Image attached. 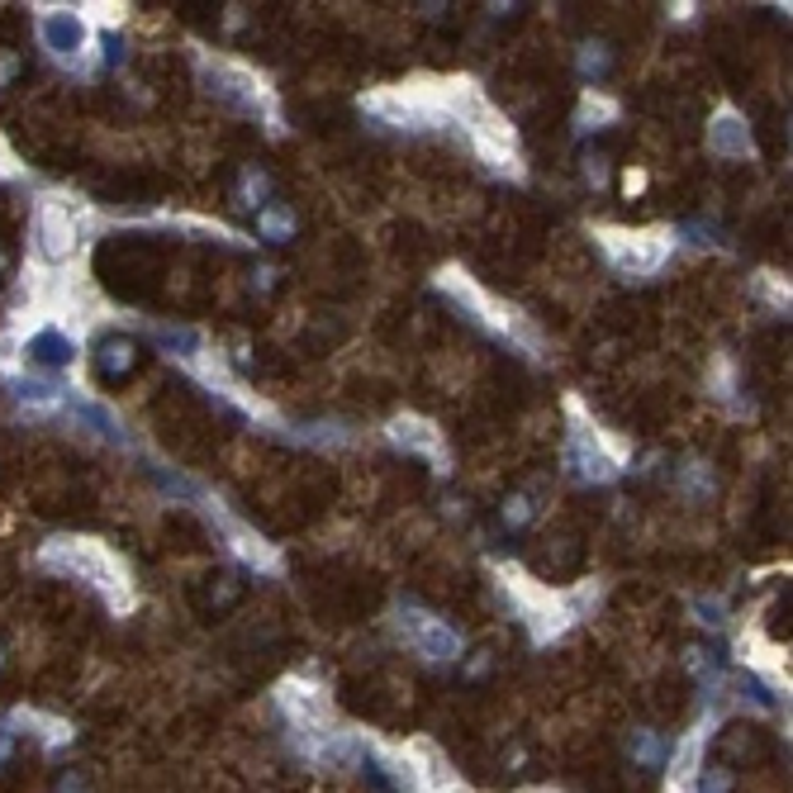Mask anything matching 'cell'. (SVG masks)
<instances>
[{"instance_id":"11","label":"cell","mask_w":793,"mask_h":793,"mask_svg":"<svg viewBox=\"0 0 793 793\" xmlns=\"http://www.w3.org/2000/svg\"><path fill=\"white\" fill-rule=\"evenodd\" d=\"M618 115V105L608 100V95H584V105H580V125L584 129H599L604 119H613Z\"/></svg>"},{"instance_id":"9","label":"cell","mask_w":793,"mask_h":793,"mask_svg":"<svg viewBox=\"0 0 793 793\" xmlns=\"http://www.w3.org/2000/svg\"><path fill=\"white\" fill-rule=\"evenodd\" d=\"M281 703L291 708L299 722H323V699L313 689H305V685H285L281 689Z\"/></svg>"},{"instance_id":"8","label":"cell","mask_w":793,"mask_h":793,"mask_svg":"<svg viewBox=\"0 0 793 793\" xmlns=\"http://www.w3.org/2000/svg\"><path fill=\"white\" fill-rule=\"evenodd\" d=\"M708 143L718 147V153H727V157H742V153H750V139H746V125L736 115H718V125L708 129Z\"/></svg>"},{"instance_id":"4","label":"cell","mask_w":793,"mask_h":793,"mask_svg":"<svg viewBox=\"0 0 793 793\" xmlns=\"http://www.w3.org/2000/svg\"><path fill=\"white\" fill-rule=\"evenodd\" d=\"M499 576H504V584H509V594L518 599V604L528 608V618H532V627H537V637H552V632H560V627L570 623V608L560 604V599L552 594V590H542V584H532L523 570H513V566H499Z\"/></svg>"},{"instance_id":"13","label":"cell","mask_w":793,"mask_h":793,"mask_svg":"<svg viewBox=\"0 0 793 793\" xmlns=\"http://www.w3.org/2000/svg\"><path fill=\"white\" fill-rule=\"evenodd\" d=\"M285 228H291V214H285V210H271V214H267V234H285Z\"/></svg>"},{"instance_id":"3","label":"cell","mask_w":793,"mask_h":793,"mask_svg":"<svg viewBox=\"0 0 793 793\" xmlns=\"http://www.w3.org/2000/svg\"><path fill=\"white\" fill-rule=\"evenodd\" d=\"M599 238H604L613 267L627 271V276H647V271L661 267L665 252H670L665 234H623V228H599Z\"/></svg>"},{"instance_id":"7","label":"cell","mask_w":793,"mask_h":793,"mask_svg":"<svg viewBox=\"0 0 793 793\" xmlns=\"http://www.w3.org/2000/svg\"><path fill=\"white\" fill-rule=\"evenodd\" d=\"M390 437L400 447H409V451H428V457H437V428H433L428 418H414V414L394 418L390 423Z\"/></svg>"},{"instance_id":"6","label":"cell","mask_w":793,"mask_h":793,"mask_svg":"<svg viewBox=\"0 0 793 793\" xmlns=\"http://www.w3.org/2000/svg\"><path fill=\"white\" fill-rule=\"evenodd\" d=\"M44 38L52 52H76L86 48V20L76 10H62V15H44Z\"/></svg>"},{"instance_id":"10","label":"cell","mask_w":793,"mask_h":793,"mask_svg":"<svg viewBox=\"0 0 793 793\" xmlns=\"http://www.w3.org/2000/svg\"><path fill=\"white\" fill-rule=\"evenodd\" d=\"M234 552L242 556V560H252V566H276V552L262 542V537H252V532H242V528H234Z\"/></svg>"},{"instance_id":"1","label":"cell","mask_w":793,"mask_h":793,"mask_svg":"<svg viewBox=\"0 0 793 793\" xmlns=\"http://www.w3.org/2000/svg\"><path fill=\"white\" fill-rule=\"evenodd\" d=\"M44 560H48V566H58V570H72V576L91 580V584H100V590H109V599H115L119 608L129 604V590H125L129 576H125V566H119V560L109 556L100 542H91V537L48 542L44 546Z\"/></svg>"},{"instance_id":"2","label":"cell","mask_w":793,"mask_h":793,"mask_svg":"<svg viewBox=\"0 0 793 793\" xmlns=\"http://www.w3.org/2000/svg\"><path fill=\"white\" fill-rule=\"evenodd\" d=\"M81 224H86V210H76L72 200L62 196H44L34 210V242H38V257L48 267H62L72 262L76 248H81Z\"/></svg>"},{"instance_id":"12","label":"cell","mask_w":793,"mask_h":793,"mask_svg":"<svg viewBox=\"0 0 793 793\" xmlns=\"http://www.w3.org/2000/svg\"><path fill=\"white\" fill-rule=\"evenodd\" d=\"M727 789H732V779L722 774V770H713V774L703 779V793H727Z\"/></svg>"},{"instance_id":"5","label":"cell","mask_w":793,"mask_h":793,"mask_svg":"<svg viewBox=\"0 0 793 793\" xmlns=\"http://www.w3.org/2000/svg\"><path fill=\"white\" fill-rule=\"evenodd\" d=\"M404 632H409V647L418 655H428V661H451L457 655V632L442 627V618H433V613H409L404 618Z\"/></svg>"}]
</instances>
